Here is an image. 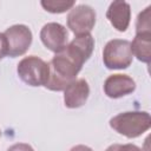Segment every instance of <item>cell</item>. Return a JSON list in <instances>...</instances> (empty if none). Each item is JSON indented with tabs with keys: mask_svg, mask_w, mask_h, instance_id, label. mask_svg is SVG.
<instances>
[{
	"mask_svg": "<svg viewBox=\"0 0 151 151\" xmlns=\"http://www.w3.org/2000/svg\"><path fill=\"white\" fill-rule=\"evenodd\" d=\"M17 72L25 84L29 86H45L50 76V66L41 58L28 55L19 61Z\"/></svg>",
	"mask_w": 151,
	"mask_h": 151,
	"instance_id": "3957f363",
	"label": "cell"
},
{
	"mask_svg": "<svg viewBox=\"0 0 151 151\" xmlns=\"http://www.w3.org/2000/svg\"><path fill=\"white\" fill-rule=\"evenodd\" d=\"M105 151H144L143 149H140L139 146L134 145V144H112L110 145Z\"/></svg>",
	"mask_w": 151,
	"mask_h": 151,
	"instance_id": "9a60e30c",
	"label": "cell"
},
{
	"mask_svg": "<svg viewBox=\"0 0 151 151\" xmlns=\"http://www.w3.org/2000/svg\"><path fill=\"white\" fill-rule=\"evenodd\" d=\"M151 6H147L137 17L136 34L137 33H151Z\"/></svg>",
	"mask_w": 151,
	"mask_h": 151,
	"instance_id": "5bb4252c",
	"label": "cell"
},
{
	"mask_svg": "<svg viewBox=\"0 0 151 151\" xmlns=\"http://www.w3.org/2000/svg\"><path fill=\"white\" fill-rule=\"evenodd\" d=\"M5 37L8 45V54L11 58H17L27 52L32 44V32L26 25H13L5 31Z\"/></svg>",
	"mask_w": 151,
	"mask_h": 151,
	"instance_id": "8992f818",
	"label": "cell"
},
{
	"mask_svg": "<svg viewBox=\"0 0 151 151\" xmlns=\"http://www.w3.org/2000/svg\"><path fill=\"white\" fill-rule=\"evenodd\" d=\"M94 48V39L91 34H83V35H76L74 39L66 45L64 48L71 57H73L76 60H78L80 64L84 65L90 57L92 55Z\"/></svg>",
	"mask_w": 151,
	"mask_h": 151,
	"instance_id": "30bf717a",
	"label": "cell"
},
{
	"mask_svg": "<svg viewBox=\"0 0 151 151\" xmlns=\"http://www.w3.org/2000/svg\"><path fill=\"white\" fill-rule=\"evenodd\" d=\"M68 33L65 26L59 22H47L40 31V40L46 48L59 53L67 45Z\"/></svg>",
	"mask_w": 151,
	"mask_h": 151,
	"instance_id": "52a82bcc",
	"label": "cell"
},
{
	"mask_svg": "<svg viewBox=\"0 0 151 151\" xmlns=\"http://www.w3.org/2000/svg\"><path fill=\"white\" fill-rule=\"evenodd\" d=\"M136 90L134 80L126 74L109 76L104 83V92L109 98L117 99L132 93Z\"/></svg>",
	"mask_w": 151,
	"mask_h": 151,
	"instance_id": "ba28073f",
	"label": "cell"
},
{
	"mask_svg": "<svg viewBox=\"0 0 151 151\" xmlns=\"http://www.w3.org/2000/svg\"><path fill=\"white\" fill-rule=\"evenodd\" d=\"M8 54V45L7 39L4 33H0V60Z\"/></svg>",
	"mask_w": 151,
	"mask_h": 151,
	"instance_id": "2e32d148",
	"label": "cell"
},
{
	"mask_svg": "<svg viewBox=\"0 0 151 151\" xmlns=\"http://www.w3.org/2000/svg\"><path fill=\"white\" fill-rule=\"evenodd\" d=\"M50 76L45 85L51 91H64L80 72L83 64L73 59L65 50L55 53V55L48 63Z\"/></svg>",
	"mask_w": 151,
	"mask_h": 151,
	"instance_id": "6da1fadb",
	"label": "cell"
},
{
	"mask_svg": "<svg viewBox=\"0 0 151 151\" xmlns=\"http://www.w3.org/2000/svg\"><path fill=\"white\" fill-rule=\"evenodd\" d=\"M70 151H93V150L91 147L86 146V145H76Z\"/></svg>",
	"mask_w": 151,
	"mask_h": 151,
	"instance_id": "ac0fdd59",
	"label": "cell"
},
{
	"mask_svg": "<svg viewBox=\"0 0 151 151\" xmlns=\"http://www.w3.org/2000/svg\"><path fill=\"white\" fill-rule=\"evenodd\" d=\"M40 4L45 11H47L50 13L59 14V13H64L68 9L71 11L76 2L73 0H57V1L55 0H47V1H41Z\"/></svg>",
	"mask_w": 151,
	"mask_h": 151,
	"instance_id": "4fadbf2b",
	"label": "cell"
},
{
	"mask_svg": "<svg viewBox=\"0 0 151 151\" xmlns=\"http://www.w3.org/2000/svg\"><path fill=\"white\" fill-rule=\"evenodd\" d=\"M110 126L119 134L127 138H137L150 129L151 117L145 111L123 112L111 118Z\"/></svg>",
	"mask_w": 151,
	"mask_h": 151,
	"instance_id": "7a4b0ae2",
	"label": "cell"
},
{
	"mask_svg": "<svg viewBox=\"0 0 151 151\" xmlns=\"http://www.w3.org/2000/svg\"><path fill=\"white\" fill-rule=\"evenodd\" d=\"M96 24V11L88 5L73 7L67 15V27L76 34H90Z\"/></svg>",
	"mask_w": 151,
	"mask_h": 151,
	"instance_id": "5b68a950",
	"label": "cell"
},
{
	"mask_svg": "<svg viewBox=\"0 0 151 151\" xmlns=\"http://www.w3.org/2000/svg\"><path fill=\"white\" fill-rule=\"evenodd\" d=\"M7 151H34V149L26 143H17L12 145Z\"/></svg>",
	"mask_w": 151,
	"mask_h": 151,
	"instance_id": "e0dca14e",
	"label": "cell"
},
{
	"mask_svg": "<svg viewBox=\"0 0 151 151\" xmlns=\"http://www.w3.org/2000/svg\"><path fill=\"white\" fill-rule=\"evenodd\" d=\"M132 55L139 61L150 64L151 61V33H137L131 42Z\"/></svg>",
	"mask_w": 151,
	"mask_h": 151,
	"instance_id": "7c38bea8",
	"label": "cell"
},
{
	"mask_svg": "<svg viewBox=\"0 0 151 151\" xmlns=\"http://www.w3.org/2000/svg\"><path fill=\"white\" fill-rule=\"evenodd\" d=\"M106 18L113 28L119 32H125L130 25L131 7L125 1H113L107 8Z\"/></svg>",
	"mask_w": 151,
	"mask_h": 151,
	"instance_id": "8fae6325",
	"label": "cell"
},
{
	"mask_svg": "<svg viewBox=\"0 0 151 151\" xmlns=\"http://www.w3.org/2000/svg\"><path fill=\"white\" fill-rule=\"evenodd\" d=\"M0 137H1V131H0Z\"/></svg>",
	"mask_w": 151,
	"mask_h": 151,
	"instance_id": "d6986e66",
	"label": "cell"
},
{
	"mask_svg": "<svg viewBox=\"0 0 151 151\" xmlns=\"http://www.w3.org/2000/svg\"><path fill=\"white\" fill-rule=\"evenodd\" d=\"M90 94V87L85 79L73 80L64 90V103L68 109H78L83 106Z\"/></svg>",
	"mask_w": 151,
	"mask_h": 151,
	"instance_id": "9c48e42d",
	"label": "cell"
},
{
	"mask_svg": "<svg viewBox=\"0 0 151 151\" xmlns=\"http://www.w3.org/2000/svg\"><path fill=\"white\" fill-rule=\"evenodd\" d=\"M132 59L131 42L125 39H112L103 50V61L109 70L127 68Z\"/></svg>",
	"mask_w": 151,
	"mask_h": 151,
	"instance_id": "277c9868",
	"label": "cell"
}]
</instances>
